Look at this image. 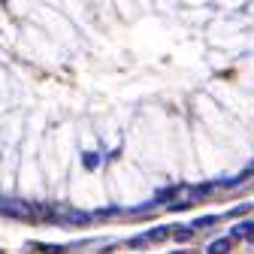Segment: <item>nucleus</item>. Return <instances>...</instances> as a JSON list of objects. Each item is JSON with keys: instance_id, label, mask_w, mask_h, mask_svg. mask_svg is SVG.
<instances>
[{"instance_id": "obj_2", "label": "nucleus", "mask_w": 254, "mask_h": 254, "mask_svg": "<svg viewBox=\"0 0 254 254\" xmlns=\"http://www.w3.org/2000/svg\"><path fill=\"white\" fill-rule=\"evenodd\" d=\"M30 248H37V251H43V254H64V245H40V242H34Z\"/></svg>"}, {"instance_id": "obj_5", "label": "nucleus", "mask_w": 254, "mask_h": 254, "mask_svg": "<svg viewBox=\"0 0 254 254\" xmlns=\"http://www.w3.org/2000/svg\"><path fill=\"white\" fill-rule=\"evenodd\" d=\"M173 233H176V239H179V242H185V239H190V233H194V230H188V227H176Z\"/></svg>"}, {"instance_id": "obj_4", "label": "nucleus", "mask_w": 254, "mask_h": 254, "mask_svg": "<svg viewBox=\"0 0 254 254\" xmlns=\"http://www.w3.org/2000/svg\"><path fill=\"white\" fill-rule=\"evenodd\" d=\"M179 190H182V188H167V190H161V194H157V203H167L173 194H179Z\"/></svg>"}, {"instance_id": "obj_3", "label": "nucleus", "mask_w": 254, "mask_h": 254, "mask_svg": "<svg viewBox=\"0 0 254 254\" xmlns=\"http://www.w3.org/2000/svg\"><path fill=\"white\" fill-rule=\"evenodd\" d=\"M215 224V215H200L197 221H194V227H190V230H200V227H212Z\"/></svg>"}, {"instance_id": "obj_1", "label": "nucleus", "mask_w": 254, "mask_h": 254, "mask_svg": "<svg viewBox=\"0 0 254 254\" xmlns=\"http://www.w3.org/2000/svg\"><path fill=\"white\" fill-rule=\"evenodd\" d=\"M230 248H233V239H215L209 248H206V254H230Z\"/></svg>"}, {"instance_id": "obj_6", "label": "nucleus", "mask_w": 254, "mask_h": 254, "mask_svg": "<svg viewBox=\"0 0 254 254\" xmlns=\"http://www.w3.org/2000/svg\"><path fill=\"white\" fill-rule=\"evenodd\" d=\"M82 161H85V167H88V170H94V167H97V164H100V157H97V154H85V157H82Z\"/></svg>"}, {"instance_id": "obj_8", "label": "nucleus", "mask_w": 254, "mask_h": 254, "mask_svg": "<svg viewBox=\"0 0 254 254\" xmlns=\"http://www.w3.org/2000/svg\"><path fill=\"white\" fill-rule=\"evenodd\" d=\"M0 254H3V251H0Z\"/></svg>"}, {"instance_id": "obj_7", "label": "nucleus", "mask_w": 254, "mask_h": 254, "mask_svg": "<svg viewBox=\"0 0 254 254\" xmlns=\"http://www.w3.org/2000/svg\"><path fill=\"white\" fill-rule=\"evenodd\" d=\"M248 209H251V206H248V203H242V206H236V209H230V218H236V215H245Z\"/></svg>"}]
</instances>
